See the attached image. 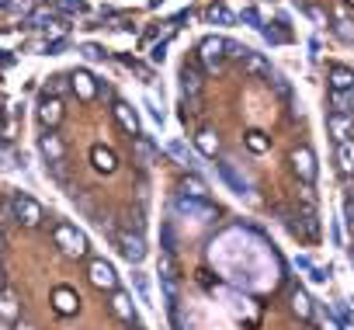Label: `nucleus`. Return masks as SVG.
Wrapping results in <instances>:
<instances>
[{"label":"nucleus","mask_w":354,"mask_h":330,"mask_svg":"<svg viewBox=\"0 0 354 330\" xmlns=\"http://www.w3.org/2000/svg\"><path fill=\"white\" fill-rule=\"evenodd\" d=\"M8 209H11V216H15V219H18L21 226H28V230L42 226V219H46L42 205H39V202H35L32 195H21V192H15V195H11Z\"/></svg>","instance_id":"f257e3e1"},{"label":"nucleus","mask_w":354,"mask_h":330,"mask_svg":"<svg viewBox=\"0 0 354 330\" xmlns=\"http://www.w3.org/2000/svg\"><path fill=\"white\" fill-rule=\"evenodd\" d=\"M53 240H56V247H59L66 257H84V254H87L84 233H80L77 226H70V223H56V226H53Z\"/></svg>","instance_id":"f03ea898"},{"label":"nucleus","mask_w":354,"mask_h":330,"mask_svg":"<svg viewBox=\"0 0 354 330\" xmlns=\"http://www.w3.org/2000/svg\"><path fill=\"white\" fill-rule=\"evenodd\" d=\"M174 209L181 212V216H188V219H198V223L216 219V209H212L205 199H188V195H177V199H174Z\"/></svg>","instance_id":"7ed1b4c3"},{"label":"nucleus","mask_w":354,"mask_h":330,"mask_svg":"<svg viewBox=\"0 0 354 330\" xmlns=\"http://www.w3.org/2000/svg\"><path fill=\"white\" fill-rule=\"evenodd\" d=\"M87 278H91V285H97V288H108V292L118 288V275H115V268H111L104 257H94V261L87 264Z\"/></svg>","instance_id":"20e7f679"},{"label":"nucleus","mask_w":354,"mask_h":330,"mask_svg":"<svg viewBox=\"0 0 354 330\" xmlns=\"http://www.w3.org/2000/svg\"><path fill=\"white\" fill-rule=\"evenodd\" d=\"M198 56H202V63H205L209 70H219V66H223V59H226V39H219V35L202 39Z\"/></svg>","instance_id":"39448f33"},{"label":"nucleus","mask_w":354,"mask_h":330,"mask_svg":"<svg viewBox=\"0 0 354 330\" xmlns=\"http://www.w3.org/2000/svg\"><path fill=\"white\" fill-rule=\"evenodd\" d=\"M111 115H115V122L136 139V136H142V122H139V111L129 104V101H115V108H111Z\"/></svg>","instance_id":"423d86ee"},{"label":"nucleus","mask_w":354,"mask_h":330,"mask_svg":"<svg viewBox=\"0 0 354 330\" xmlns=\"http://www.w3.org/2000/svg\"><path fill=\"white\" fill-rule=\"evenodd\" d=\"M292 167H295V174H299L302 185H313V178H316V156H313L309 146H299L292 153Z\"/></svg>","instance_id":"0eeeda50"},{"label":"nucleus","mask_w":354,"mask_h":330,"mask_svg":"<svg viewBox=\"0 0 354 330\" xmlns=\"http://www.w3.org/2000/svg\"><path fill=\"white\" fill-rule=\"evenodd\" d=\"M118 250L125 254V261L129 264H139L142 257H146V240H142V233H118Z\"/></svg>","instance_id":"6e6552de"},{"label":"nucleus","mask_w":354,"mask_h":330,"mask_svg":"<svg viewBox=\"0 0 354 330\" xmlns=\"http://www.w3.org/2000/svg\"><path fill=\"white\" fill-rule=\"evenodd\" d=\"M39 122H42V129H46V132H53V129L63 122V101L46 94V98L39 101Z\"/></svg>","instance_id":"1a4fd4ad"},{"label":"nucleus","mask_w":354,"mask_h":330,"mask_svg":"<svg viewBox=\"0 0 354 330\" xmlns=\"http://www.w3.org/2000/svg\"><path fill=\"white\" fill-rule=\"evenodd\" d=\"M326 132L333 136V143H347V139H354V115L333 111V115L326 118Z\"/></svg>","instance_id":"9d476101"},{"label":"nucleus","mask_w":354,"mask_h":330,"mask_svg":"<svg viewBox=\"0 0 354 330\" xmlns=\"http://www.w3.org/2000/svg\"><path fill=\"white\" fill-rule=\"evenodd\" d=\"M39 149L46 153L49 167H56V163H63V156H66V146H63V139H59L56 132H42V139H39Z\"/></svg>","instance_id":"9b49d317"},{"label":"nucleus","mask_w":354,"mask_h":330,"mask_svg":"<svg viewBox=\"0 0 354 330\" xmlns=\"http://www.w3.org/2000/svg\"><path fill=\"white\" fill-rule=\"evenodd\" d=\"M18 316H21V299H18V292H11L4 285V288H0V320L18 323Z\"/></svg>","instance_id":"f8f14e48"},{"label":"nucleus","mask_w":354,"mask_h":330,"mask_svg":"<svg viewBox=\"0 0 354 330\" xmlns=\"http://www.w3.org/2000/svg\"><path fill=\"white\" fill-rule=\"evenodd\" d=\"M111 313H115L118 320L132 323V320H136V302H132V295L122 292V288H115V292H111Z\"/></svg>","instance_id":"ddd939ff"},{"label":"nucleus","mask_w":354,"mask_h":330,"mask_svg":"<svg viewBox=\"0 0 354 330\" xmlns=\"http://www.w3.org/2000/svg\"><path fill=\"white\" fill-rule=\"evenodd\" d=\"M240 66H243V70H247L250 77H264V80H271V63H268V59H264L261 53H254V49L247 53V59H243Z\"/></svg>","instance_id":"4468645a"},{"label":"nucleus","mask_w":354,"mask_h":330,"mask_svg":"<svg viewBox=\"0 0 354 330\" xmlns=\"http://www.w3.org/2000/svg\"><path fill=\"white\" fill-rule=\"evenodd\" d=\"M181 94H185V101H192V98L202 94V77H198L195 66H185L181 70Z\"/></svg>","instance_id":"2eb2a0df"},{"label":"nucleus","mask_w":354,"mask_h":330,"mask_svg":"<svg viewBox=\"0 0 354 330\" xmlns=\"http://www.w3.org/2000/svg\"><path fill=\"white\" fill-rule=\"evenodd\" d=\"M330 91L351 94V91H354V70H347V66H333V70H330Z\"/></svg>","instance_id":"dca6fc26"},{"label":"nucleus","mask_w":354,"mask_h":330,"mask_svg":"<svg viewBox=\"0 0 354 330\" xmlns=\"http://www.w3.org/2000/svg\"><path fill=\"white\" fill-rule=\"evenodd\" d=\"M337 167L344 178H354V139L337 143Z\"/></svg>","instance_id":"f3484780"},{"label":"nucleus","mask_w":354,"mask_h":330,"mask_svg":"<svg viewBox=\"0 0 354 330\" xmlns=\"http://www.w3.org/2000/svg\"><path fill=\"white\" fill-rule=\"evenodd\" d=\"M70 87H73L84 101H91V98L97 94V84H94V77H91V73H73V77H70Z\"/></svg>","instance_id":"a211bd4d"},{"label":"nucleus","mask_w":354,"mask_h":330,"mask_svg":"<svg viewBox=\"0 0 354 330\" xmlns=\"http://www.w3.org/2000/svg\"><path fill=\"white\" fill-rule=\"evenodd\" d=\"M91 160H94V167L104 171V174H111V171L118 167V163H115V153L104 149V146H94V149H91Z\"/></svg>","instance_id":"6ab92c4d"},{"label":"nucleus","mask_w":354,"mask_h":330,"mask_svg":"<svg viewBox=\"0 0 354 330\" xmlns=\"http://www.w3.org/2000/svg\"><path fill=\"white\" fill-rule=\"evenodd\" d=\"M195 143H198V149H202L205 156H216V153H219V146H223V143H219V136H216L212 129H198Z\"/></svg>","instance_id":"aec40b11"},{"label":"nucleus","mask_w":354,"mask_h":330,"mask_svg":"<svg viewBox=\"0 0 354 330\" xmlns=\"http://www.w3.org/2000/svg\"><path fill=\"white\" fill-rule=\"evenodd\" d=\"M205 18H209L212 25H236V15H233L226 4H212V8L205 11Z\"/></svg>","instance_id":"412c9836"},{"label":"nucleus","mask_w":354,"mask_h":330,"mask_svg":"<svg viewBox=\"0 0 354 330\" xmlns=\"http://www.w3.org/2000/svg\"><path fill=\"white\" fill-rule=\"evenodd\" d=\"M53 299H56V309H59V313H77V302H80V299H77L70 288H56Z\"/></svg>","instance_id":"4be33fe9"},{"label":"nucleus","mask_w":354,"mask_h":330,"mask_svg":"<svg viewBox=\"0 0 354 330\" xmlns=\"http://www.w3.org/2000/svg\"><path fill=\"white\" fill-rule=\"evenodd\" d=\"M219 171H223L226 185H230V188H233L236 195H243V192H247V181H243V178H240L236 171H233V163H219Z\"/></svg>","instance_id":"5701e85b"},{"label":"nucleus","mask_w":354,"mask_h":330,"mask_svg":"<svg viewBox=\"0 0 354 330\" xmlns=\"http://www.w3.org/2000/svg\"><path fill=\"white\" fill-rule=\"evenodd\" d=\"M32 25L42 28V32H49V28H66V25H59V15H56V11H39V15L32 18Z\"/></svg>","instance_id":"b1692460"},{"label":"nucleus","mask_w":354,"mask_h":330,"mask_svg":"<svg viewBox=\"0 0 354 330\" xmlns=\"http://www.w3.org/2000/svg\"><path fill=\"white\" fill-rule=\"evenodd\" d=\"M181 195H188V199H205V195H209V188H205V181H202V178L188 174V178H185V192H181Z\"/></svg>","instance_id":"393cba45"},{"label":"nucleus","mask_w":354,"mask_h":330,"mask_svg":"<svg viewBox=\"0 0 354 330\" xmlns=\"http://www.w3.org/2000/svg\"><path fill=\"white\" fill-rule=\"evenodd\" d=\"M292 309H295L302 320H309V316H313V302H309V295H306L302 288H295V292H292Z\"/></svg>","instance_id":"a878e982"},{"label":"nucleus","mask_w":354,"mask_h":330,"mask_svg":"<svg viewBox=\"0 0 354 330\" xmlns=\"http://www.w3.org/2000/svg\"><path fill=\"white\" fill-rule=\"evenodd\" d=\"M66 87H70V77H63V73H56V77H49V80H46V94H49V98L66 94Z\"/></svg>","instance_id":"bb28decb"},{"label":"nucleus","mask_w":354,"mask_h":330,"mask_svg":"<svg viewBox=\"0 0 354 330\" xmlns=\"http://www.w3.org/2000/svg\"><path fill=\"white\" fill-rule=\"evenodd\" d=\"M136 156H139L142 167H149V163H153V146H149L146 136H136Z\"/></svg>","instance_id":"cd10ccee"},{"label":"nucleus","mask_w":354,"mask_h":330,"mask_svg":"<svg viewBox=\"0 0 354 330\" xmlns=\"http://www.w3.org/2000/svg\"><path fill=\"white\" fill-rule=\"evenodd\" d=\"M167 153H170L174 160H181V163H192V153H188V146H185L181 139H170V143H167Z\"/></svg>","instance_id":"c85d7f7f"},{"label":"nucleus","mask_w":354,"mask_h":330,"mask_svg":"<svg viewBox=\"0 0 354 330\" xmlns=\"http://www.w3.org/2000/svg\"><path fill=\"white\" fill-rule=\"evenodd\" d=\"M160 278H177V268H174V254L170 250L160 254Z\"/></svg>","instance_id":"c756f323"},{"label":"nucleus","mask_w":354,"mask_h":330,"mask_svg":"<svg viewBox=\"0 0 354 330\" xmlns=\"http://www.w3.org/2000/svg\"><path fill=\"white\" fill-rule=\"evenodd\" d=\"M56 8L66 11V15H84V11H87L84 0H56Z\"/></svg>","instance_id":"7c9ffc66"},{"label":"nucleus","mask_w":354,"mask_h":330,"mask_svg":"<svg viewBox=\"0 0 354 330\" xmlns=\"http://www.w3.org/2000/svg\"><path fill=\"white\" fill-rule=\"evenodd\" d=\"M80 53H84V59H91V63H104V56H108V53H104L101 46H94V42H87Z\"/></svg>","instance_id":"2f4dec72"},{"label":"nucleus","mask_w":354,"mask_h":330,"mask_svg":"<svg viewBox=\"0 0 354 330\" xmlns=\"http://www.w3.org/2000/svg\"><path fill=\"white\" fill-rule=\"evenodd\" d=\"M333 32L344 39V42H354V25L347 21V18H337V25H333Z\"/></svg>","instance_id":"473e14b6"},{"label":"nucleus","mask_w":354,"mask_h":330,"mask_svg":"<svg viewBox=\"0 0 354 330\" xmlns=\"http://www.w3.org/2000/svg\"><path fill=\"white\" fill-rule=\"evenodd\" d=\"M261 32H264L268 42H288V32H281V28H274V25H261Z\"/></svg>","instance_id":"72a5a7b5"},{"label":"nucleus","mask_w":354,"mask_h":330,"mask_svg":"<svg viewBox=\"0 0 354 330\" xmlns=\"http://www.w3.org/2000/svg\"><path fill=\"white\" fill-rule=\"evenodd\" d=\"M247 53H250L247 46H240V42H226V56H230V59H240V63H243Z\"/></svg>","instance_id":"f704fd0d"},{"label":"nucleus","mask_w":354,"mask_h":330,"mask_svg":"<svg viewBox=\"0 0 354 330\" xmlns=\"http://www.w3.org/2000/svg\"><path fill=\"white\" fill-rule=\"evenodd\" d=\"M330 101H333V111H344V115H351V101H347V94L333 91V94H330Z\"/></svg>","instance_id":"c9c22d12"},{"label":"nucleus","mask_w":354,"mask_h":330,"mask_svg":"<svg viewBox=\"0 0 354 330\" xmlns=\"http://www.w3.org/2000/svg\"><path fill=\"white\" fill-rule=\"evenodd\" d=\"M247 146H250L254 153H264V149H268V139H264L261 132H250V136H247Z\"/></svg>","instance_id":"e433bc0d"},{"label":"nucleus","mask_w":354,"mask_h":330,"mask_svg":"<svg viewBox=\"0 0 354 330\" xmlns=\"http://www.w3.org/2000/svg\"><path fill=\"white\" fill-rule=\"evenodd\" d=\"M344 223H347V230L354 233V199H351V195H344Z\"/></svg>","instance_id":"4c0bfd02"},{"label":"nucleus","mask_w":354,"mask_h":330,"mask_svg":"<svg viewBox=\"0 0 354 330\" xmlns=\"http://www.w3.org/2000/svg\"><path fill=\"white\" fill-rule=\"evenodd\" d=\"M250 28H261V15H257V8H243V15H240Z\"/></svg>","instance_id":"58836bf2"},{"label":"nucleus","mask_w":354,"mask_h":330,"mask_svg":"<svg viewBox=\"0 0 354 330\" xmlns=\"http://www.w3.org/2000/svg\"><path fill=\"white\" fill-rule=\"evenodd\" d=\"M163 56H167V46H163V42H156V46L149 49V59H153V63H163Z\"/></svg>","instance_id":"ea45409f"},{"label":"nucleus","mask_w":354,"mask_h":330,"mask_svg":"<svg viewBox=\"0 0 354 330\" xmlns=\"http://www.w3.org/2000/svg\"><path fill=\"white\" fill-rule=\"evenodd\" d=\"M146 108H149V115H153V118H156V122L163 125V108H160L156 101H146Z\"/></svg>","instance_id":"a19ab883"},{"label":"nucleus","mask_w":354,"mask_h":330,"mask_svg":"<svg viewBox=\"0 0 354 330\" xmlns=\"http://www.w3.org/2000/svg\"><path fill=\"white\" fill-rule=\"evenodd\" d=\"M46 49H49V53H63V49H66V39H53Z\"/></svg>","instance_id":"79ce46f5"},{"label":"nucleus","mask_w":354,"mask_h":330,"mask_svg":"<svg viewBox=\"0 0 354 330\" xmlns=\"http://www.w3.org/2000/svg\"><path fill=\"white\" fill-rule=\"evenodd\" d=\"M15 330H35L32 323H15Z\"/></svg>","instance_id":"37998d69"},{"label":"nucleus","mask_w":354,"mask_h":330,"mask_svg":"<svg viewBox=\"0 0 354 330\" xmlns=\"http://www.w3.org/2000/svg\"><path fill=\"white\" fill-rule=\"evenodd\" d=\"M4 278H8V271H4V264H0V288H4Z\"/></svg>","instance_id":"c03bdc74"},{"label":"nucleus","mask_w":354,"mask_h":330,"mask_svg":"<svg viewBox=\"0 0 354 330\" xmlns=\"http://www.w3.org/2000/svg\"><path fill=\"white\" fill-rule=\"evenodd\" d=\"M347 101H351V111H354V91H351V94H347Z\"/></svg>","instance_id":"a18cd8bd"},{"label":"nucleus","mask_w":354,"mask_h":330,"mask_svg":"<svg viewBox=\"0 0 354 330\" xmlns=\"http://www.w3.org/2000/svg\"><path fill=\"white\" fill-rule=\"evenodd\" d=\"M4 212H11V209H8V205H0V216H4Z\"/></svg>","instance_id":"49530a36"},{"label":"nucleus","mask_w":354,"mask_h":330,"mask_svg":"<svg viewBox=\"0 0 354 330\" xmlns=\"http://www.w3.org/2000/svg\"><path fill=\"white\" fill-rule=\"evenodd\" d=\"M0 250H4V233H0Z\"/></svg>","instance_id":"de8ad7c7"},{"label":"nucleus","mask_w":354,"mask_h":330,"mask_svg":"<svg viewBox=\"0 0 354 330\" xmlns=\"http://www.w3.org/2000/svg\"><path fill=\"white\" fill-rule=\"evenodd\" d=\"M347 4H354V0H347Z\"/></svg>","instance_id":"09e8293b"},{"label":"nucleus","mask_w":354,"mask_h":330,"mask_svg":"<svg viewBox=\"0 0 354 330\" xmlns=\"http://www.w3.org/2000/svg\"><path fill=\"white\" fill-rule=\"evenodd\" d=\"M136 330H142V327H136Z\"/></svg>","instance_id":"8fccbe9b"}]
</instances>
